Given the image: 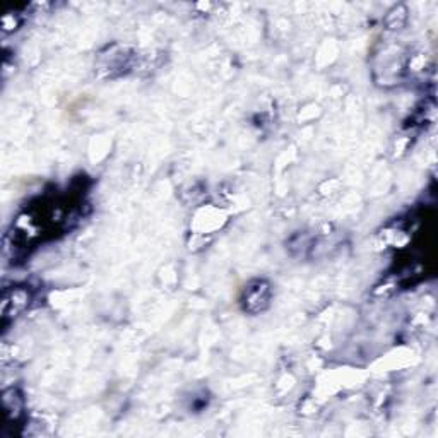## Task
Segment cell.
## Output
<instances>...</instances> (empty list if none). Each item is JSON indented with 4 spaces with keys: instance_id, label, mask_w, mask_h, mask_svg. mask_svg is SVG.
Returning a JSON list of instances; mask_svg holds the SVG:
<instances>
[{
    "instance_id": "1",
    "label": "cell",
    "mask_w": 438,
    "mask_h": 438,
    "mask_svg": "<svg viewBox=\"0 0 438 438\" xmlns=\"http://www.w3.org/2000/svg\"><path fill=\"white\" fill-rule=\"evenodd\" d=\"M27 305H29V291L23 289V287H14L12 291H5L2 300L3 318H7L9 315L19 313Z\"/></svg>"
},
{
    "instance_id": "2",
    "label": "cell",
    "mask_w": 438,
    "mask_h": 438,
    "mask_svg": "<svg viewBox=\"0 0 438 438\" xmlns=\"http://www.w3.org/2000/svg\"><path fill=\"white\" fill-rule=\"evenodd\" d=\"M246 308L250 311L262 310L269 301V286L263 281H257L253 286L246 287Z\"/></svg>"
}]
</instances>
